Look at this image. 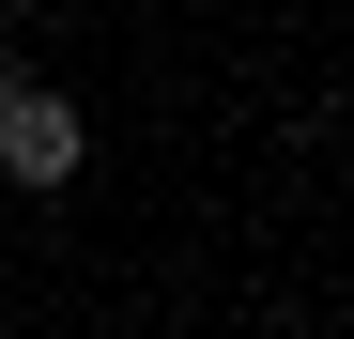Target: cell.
I'll list each match as a JSON object with an SVG mask.
<instances>
[{"label": "cell", "mask_w": 354, "mask_h": 339, "mask_svg": "<svg viewBox=\"0 0 354 339\" xmlns=\"http://www.w3.org/2000/svg\"><path fill=\"white\" fill-rule=\"evenodd\" d=\"M77 170H93V124H77V93L16 77V108H0V185H16V201H62Z\"/></svg>", "instance_id": "cell-1"}, {"label": "cell", "mask_w": 354, "mask_h": 339, "mask_svg": "<svg viewBox=\"0 0 354 339\" xmlns=\"http://www.w3.org/2000/svg\"><path fill=\"white\" fill-rule=\"evenodd\" d=\"M0 108H16V46H0Z\"/></svg>", "instance_id": "cell-2"}]
</instances>
